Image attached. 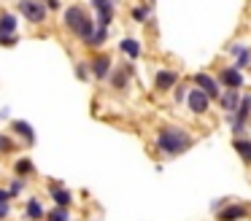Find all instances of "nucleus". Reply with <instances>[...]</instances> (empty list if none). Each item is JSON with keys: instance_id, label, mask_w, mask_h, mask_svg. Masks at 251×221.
Wrapping results in <instances>:
<instances>
[{"instance_id": "obj_1", "label": "nucleus", "mask_w": 251, "mask_h": 221, "mask_svg": "<svg viewBox=\"0 0 251 221\" xmlns=\"http://www.w3.org/2000/svg\"><path fill=\"white\" fill-rule=\"evenodd\" d=\"M195 146V135L181 124H162L154 135V148L162 156H181L184 151H189Z\"/></svg>"}, {"instance_id": "obj_2", "label": "nucleus", "mask_w": 251, "mask_h": 221, "mask_svg": "<svg viewBox=\"0 0 251 221\" xmlns=\"http://www.w3.org/2000/svg\"><path fill=\"white\" fill-rule=\"evenodd\" d=\"M60 14H62V27H65V30L84 46V43L92 38L95 27H98L95 14H92V11H89L84 3H71V5H65Z\"/></svg>"}, {"instance_id": "obj_3", "label": "nucleus", "mask_w": 251, "mask_h": 221, "mask_svg": "<svg viewBox=\"0 0 251 221\" xmlns=\"http://www.w3.org/2000/svg\"><path fill=\"white\" fill-rule=\"evenodd\" d=\"M14 8H17V14L22 16L27 25H33V27L46 25V19H49V14H51V11L46 8L44 0H17Z\"/></svg>"}, {"instance_id": "obj_4", "label": "nucleus", "mask_w": 251, "mask_h": 221, "mask_svg": "<svg viewBox=\"0 0 251 221\" xmlns=\"http://www.w3.org/2000/svg\"><path fill=\"white\" fill-rule=\"evenodd\" d=\"M224 116H227V127H229V132H232L235 138L246 135V129H249V124H251V95H243L240 97L238 111L224 113Z\"/></svg>"}, {"instance_id": "obj_5", "label": "nucleus", "mask_w": 251, "mask_h": 221, "mask_svg": "<svg viewBox=\"0 0 251 221\" xmlns=\"http://www.w3.org/2000/svg\"><path fill=\"white\" fill-rule=\"evenodd\" d=\"M132 75H135V65H132L130 59H125V62L114 65V70H111V75H108V86L114 92H127Z\"/></svg>"}, {"instance_id": "obj_6", "label": "nucleus", "mask_w": 251, "mask_h": 221, "mask_svg": "<svg viewBox=\"0 0 251 221\" xmlns=\"http://www.w3.org/2000/svg\"><path fill=\"white\" fill-rule=\"evenodd\" d=\"M122 0H89V8L95 11V22L100 27H111L116 19V8Z\"/></svg>"}, {"instance_id": "obj_7", "label": "nucleus", "mask_w": 251, "mask_h": 221, "mask_svg": "<svg viewBox=\"0 0 251 221\" xmlns=\"http://www.w3.org/2000/svg\"><path fill=\"white\" fill-rule=\"evenodd\" d=\"M114 59H111V54L108 51H95L92 57H89V73H92V78L95 81H108V75H111V70H114Z\"/></svg>"}, {"instance_id": "obj_8", "label": "nucleus", "mask_w": 251, "mask_h": 221, "mask_svg": "<svg viewBox=\"0 0 251 221\" xmlns=\"http://www.w3.org/2000/svg\"><path fill=\"white\" fill-rule=\"evenodd\" d=\"M8 129H11L14 138H17L22 146H27V148H33L35 140H38V135H35L33 124L25 122V119H11V122H8Z\"/></svg>"}, {"instance_id": "obj_9", "label": "nucleus", "mask_w": 251, "mask_h": 221, "mask_svg": "<svg viewBox=\"0 0 251 221\" xmlns=\"http://www.w3.org/2000/svg\"><path fill=\"white\" fill-rule=\"evenodd\" d=\"M181 81V73L173 68H159L157 73H154V92H159V95H168V92H173V86Z\"/></svg>"}, {"instance_id": "obj_10", "label": "nucleus", "mask_w": 251, "mask_h": 221, "mask_svg": "<svg viewBox=\"0 0 251 221\" xmlns=\"http://www.w3.org/2000/svg\"><path fill=\"white\" fill-rule=\"evenodd\" d=\"M211 102H213V100L200 89V86H192L189 95H186V108H189V113H195V116H202V113H208Z\"/></svg>"}, {"instance_id": "obj_11", "label": "nucleus", "mask_w": 251, "mask_h": 221, "mask_svg": "<svg viewBox=\"0 0 251 221\" xmlns=\"http://www.w3.org/2000/svg\"><path fill=\"white\" fill-rule=\"evenodd\" d=\"M219 84L224 86V89H243L246 86V78H243V70H238L235 65H224L222 70H219Z\"/></svg>"}, {"instance_id": "obj_12", "label": "nucleus", "mask_w": 251, "mask_h": 221, "mask_svg": "<svg viewBox=\"0 0 251 221\" xmlns=\"http://www.w3.org/2000/svg\"><path fill=\"white\" fill-rule=\"evenodd\" d=\"M251 208L246 202H224V208L216 210V221H240L249 219Z\"/></svg>"}, {"instance_id": "obj_13", "label": "nucleus", "mask_w": 251, "mask_h": 221, "mask_svg": "<svg viewBox=\"0 0 251 221\" xmlns=\"http://www.w3.org/2000/svg\"><path fill=\"white\" fill-rule=\"evenodd\" d=\"M192 81H195V84L200 86V89L205 92L208 97H211V100H219V95H222V89H224V86L219 84V78H216V75L205 73V70H200V73H195V75H192Z\"/></svg>"}, {"instance_id": "obj_14", "label": "nucleus", "mask_w": 251, "mask_h": 221, "mask_svg": "<svg viewBox=\"0 0 251 221\" xmlns=\"http://www.w3.org/2000/svg\"><path fill=\"white\" fill-rule=\"evenodd\" d=\"M46 192H49V199H51V202H54V205H60V208H71V205H73V192L65 186V183L51 181Z\"/></svg>"}, {"instance_id": "obj_15", "label": "nucleus", "mask_w": 251, "mask_h": 221, "mask_svg": "<svg viewBox=\"0 0 251 221\" xmlns=\"http://www.w3.org/2000/svg\"><path fill=\"white\" fill-rule=\"evenodd\" d=\"M227 54H229V57H235L232 65L238 70L251 68V49H249V43H232V46H227Z\"/></svg>"}, {"instance_id": "obj_16", "label": "nucleus", "mask_w": 251, "mask_h": 221, "mask_svg": "<svg viewBox=\"0 0 251 221\" xmlns=\"http://www.w3.org/2000/svg\"><path fill=\"white\" fill-rule=\"evenodd\" d=\"M119 51L125 54V59L138 62V59L143 57V43L138 41V38H132V35H125V38L119 41Z\"/></svg>"}, {"instance_id": "obj_17", "label": "nucleus", "mask_w": 251, "mask_h": 221, "mask_svg": "<svg viewBox=\"0 0 251 221\" xmlns=\"http://www.w3.org/2000/svg\"><path fill=\"white\" fill-rule=\"evenodd\" d=\"M17 32H19V14L8 8H0V38L17 35Z\"/></svg>"}, {"instance_id": "obj_18", "label": "nucleus", "mask_w": 251, "mask_h": 221, "mask_svg": "<svg viewBox=\"0 0 251 221\" xmlns=\"http://www.w3.org/2000/svg\"><path fill=\"white\" fill-rule=\"evenodd\" d=\"M240 97H243V92L240 89H222V95H219V108H222L224 113H235L240 105Z\"/></svg>"}, {"instance_id": "obj_19", "label": "nucleus", "mask_w": 251, "mask_h": 221, "mask_svg": "<svg viewBox=\"0 0 251 221\" xmlns=\"http://www.w3.org/2000/svg\"><path fill=\"white\" fill-rule=\"evenodd\" d=\"M154 16V0H146V3H135L130 8V19L135 25H146L149 19Z\"/></svg>"}, {"instance_id": "obj_20", "label": "nucleus", "mask_w": 251, "mask_h": 221, "mask_svg": "<svg viewBox=\"0 0 251 221\" xmlns=\"http://www.w3.org/2000/svg\"><path fill=\"white\" fill-rule=\"evenodd\" d=\"M108 35H111V27H100V25H98V27H95V32H92V38H89L84 46L92 49V51H100V49L108 43Z\"/></svg>"}, {"instance_id": "obj_21", "label": "nucleus", "mask_w": 251, "mask_h": 221, "mask_svg": "<svg viewBox=\"0 0 251 221\" xmlns=\"http://www.w3.org/2000/svg\"><path fill=\"white\" fill-rule=\"evenodd\" d=\"M232 148H235V154L243 159V165H251V138H249V135L235 138L232 140Z\"/></svg>"}, {"instance_id": "obj_22", "label": "nucleus", "mask_w": 251, "mask_h": 221, "mask_svg": "<svg viewBox=\"0 0 251 221\" xmlns=\"http://www.w3.org/2000/svg\"><path fill=\"white\" fill-rule=\"evenodd\" d=\"M25 216H27L30 221H44V216H46L44 202H41L38 197H30L27 202H25Z\"/></svg>"}, {"instance_id": "obj_23", "label": "nucleus", "mask_w": 251, "mask_h": 221, "mask_svg": "<svg viewBox=\"0 0 251 221\" xmlns=\"http://www.w3.org/2000/svg\"><path fill=\"white\" fill-rule=\"evenodd\" d=\"M14 175H19V178H33V175H35L33 159H30V156H19V159L14 162Z\"/></svg>"}, {"instance_id": "obj_24", "label": "nucleus", "mask_w": 251, "mask_h": 221, "mask_svg": "<svg viewBox=\"0 0 251 221\" xmlns=\"http://www.w3.org/2000/svg\"><path fill=\"white\" fill-rule=\"evenodd\" d=\"M19 148V140L11 132H0V154H14Z\"/></svg>"}, {"instance_id": "obj_25", "label": "nucleus", "mask_w": 251, "mask_h": 221, "mask_svg": "<svg viewBox=\"0 0 251 221\" xmlns=\"http://www.w3.org/2000/svg\"><path fill=\"white\" fill-rule=\"evenodd\" d=\"M11 192H8V186L6 189H0V221H6L8 216H11Z\"/></svg>"}, {"instance_id": "obj_26", "label": "nucleus", "mask_w": 251, "mask_h": 221, "mask_svg": "<svg viewBox=\"0 0 251 221\" xmlns=\"http://www.w3.org/2000/svg\"><path fill=\"white\" fill-rule=\"evenodd\" d=\"M44 221H71V208H60V205H54L51 210H46Z\"/></svg>"}, {"instance_id": "obj_27", "label": "nucleus", "mask_w": 251, "mask_h": 221, "mask_svg": "<svg viewBox=\"0 0 251 221\" xmlns=\"http://www.w3.org/2000/svg\"><path fill=\"white\" fill-rule=\"evenodd\" d=\"M27 181H30V178L14 175L11 183H8V192H11V197H22V192H27Z\"/></svg>"}, {"instance_id": "obj_28", "label": "nucleus", "mask_w": 251, "mask_h": 221, "mask_svg": "<svg viewBox=\"0 0 251 221\" xmlns=\"http://www.w3.org/2000/svg\"><path fill=\"white\" fill-rule=\"evenodd\" d=\"M192 86L186 84V81H178V84L173 86V102L176 105H181V102H186V95H189Z\"/></svg>"}, {"instance_id": "obj_29", "label": "nucleus", "mask_w": 251, "mask_h": 221, "mask_svg": "<svg viewBox=\"0 0 251 221\" xmlns=\"http://www.w3.org/2000/svg\"><path fill=\"white\" fill-rule=\"evenodd\" d=\"M76 78L78 81H89L92 78V73H89V59H76Z\"/></svg>"}, {"instance_id": "obj_30", "label": "nucleus", "mask_w": 251, "mask_h": 221, "mask_svg": "<svg viewBox=\"0 0 251 221\" xmlns=\"http://www.w3.org/2000/svg\"><path fill=\"white\" fill-rule=\"evenodd\" d=\"M17 43H19V32H17V35H3V38H0V46H3V49H14Z\"/></svg>"}, {"instance_id": "obj_31", "label": "nucleus", "mask_w": 251, "mask_h": 221, "mask_svg": "<svg viewBox=\"0 0 251 221\" xmlns=\"http://www.w3.org/2000/svg\"><path fill=\"white\" fill-rule=\"evenodd\" d=\"M46 8L51 11V14H57V11H62V0H44Z\"/></svg>"}, {"instance_id": "obj_32", "label": "nucleus", "mask_w": 251, "mask_h": 221, "mask_svg": "<svg viewBox=\"0 0 251 221\" xmlns=\"http://www.w3.org/2000/svg\"><path fill=\"white\" fill-rule=\"evenodd\" d=\"M0 122H11V108H0Z\"/></svg>"}]
</instances>
